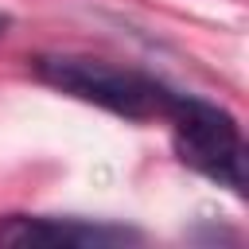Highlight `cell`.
<instances>
[{
  "label": "cell",
  "mask_w": 249,
  "mask_h": 249,
  "mask_svg": "<svg viewBox=\"0 0 249 249\" xmlns=\"http://www.w3.org/2000/svg\"><path fill=\"white\" fill-rule=\"evenodd\" d=\"M35 74L62 93L93 101L109 113L128 117V121L163 117V109L171 101L167 86H160L136 70H121L113 62L82 58V54H43V58H35Z\"/></svg>",
  "instance_id": "1"
},
{
  "label": "cell",
  "mask_w": 249,
  "mask_h": 249,
  "mask_svg": "<svg viewBox=\"0 0 249 249\" xmlns=\"http://www.w3.org/2000/svg\"><path fill=\"white\" fill-rule=\"evenodd\" d=\"M4 31H8V16H0V39H4Z\"/></svg>",
  "instance_id": "4"
},
{
  "label": "cell",
  "mask_w": 249,
  "mask_h": 249,
  "mask_svg": "<svg viewBox=\"0 0 249 249\" xmlns=\"http://www.w3.org/2000/svg\"><path fill=\"white\" fill-rule=\"evenodd\" d=\"M163 117L171 121L175 156L187 167L233 187L237 195L245 191V144H241L237 121L226 109H218L210 101H198V97L171 93Z\"/></svg>",
  "instance_id": "2"
},
{
  "label": "cell",
  "mask_w": 249,
  "mask_h": 249,
  "mask_svg": "<svg viewBox=\"0 0 249 249\" xmlns=\"http://www.w3.org/2000/svg\"><path fill=\"white\" fill-rule=\"evenodd\" d=\"M136 241L132 230L121 226H97V222H78V218H27L12 214L0 222V245H66V249H86V245H124Z\"/></svg>",
  "instance_id": "3"
}]
</instances>
